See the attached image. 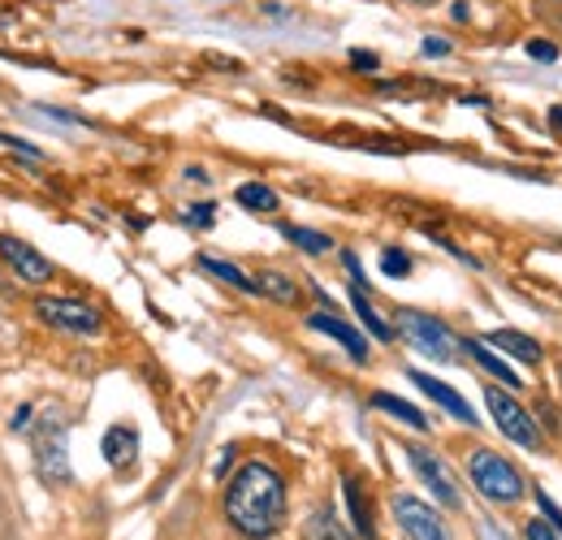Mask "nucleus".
<instances>
[{"label":"nucleus","mask_w":562,"mask_h":540,"mask_svg":"<svg viewBox=\"0 0 562 540\" xmlns=\"http://www.w3.org/2000/svg\"><path fill=\"white\" fill-rule=\"evenodd\" d=\"M225 519L251 540L273 537L285 524V480L273 463H243L225 488Z\"/></svg>","instance_id":"obj_1"},{"label":"nucleus","mask_w":562,"mask_h":540,"mask_svg":"<svg viewBox=\"0 0 562 540\" xmlns=\"http://www.w3.org/2000/svg\"><path fill=\"white\" fill-rule=\"evenodd\" d=\"M468 475H472L476 493L490 497V502H497V506H515V502L528 493L524 475L515 472L497 450H476V454L468 459Z\"/></svg>","instance_id":"obj_2"},{"label":"nucleus","mask_w":562,"mask_h":540,"mask_svg":"<svg viewBox=\"0 0 562 540\" xmlns=\"http://www.w3.org/2000/svg\"><path fill=\"white\" fill-rule=\"evenodd\" d=\"M398 334L407 338V346H416L420 355L437 359V363H450L454 359V346H463V341L450 334L446 320H437L428 312H416V307H403L398 312Z\"/></svg>","instance_id":"obj_3"},{"label":"nucleus","mask_w":562,"mask_h":540,"mask_svg":"<svg viewBox=\"0 0 562 540\" xmlns=\"http://www.w3.org/2000/svg\"><path fill=\"white\" fill-rule=\"evenodd\" d=\"M35 312H40L44 325L78 334V338H95L104 329L100 312L91 303H82V299H70V294H44V299H35Z\"/></svg>","instance_id":"obj_4"},{"label":"nucleus","mask_w":562,"mask_h":540,"mask_svg":"<svg viewBox=\"0 0 562 540\" xmlns=\"http://www.w3.org/2000/svg\"><path fill=\"white\" fill-rule=\"evenodd\" d=\"M485 406H490L493 424H497V432L506 437V441H515V446H524V450H537L541 446V432H537V419L524 410V406L515 403L506 390H497L490 385L485 390Z\"/></svg>","instance_id":"obj_5"},{"label":"nucleus","mask_w":562,"mask_h":540,"mask_svg":"<svg viewBox=\"0 0 562 540\" xmlns=\"http://www.w3.org/2000/svg\"><path fill=\"white\" fill-rule=\"evenodd\" d=\"M35 468L48 484H66L70 480V459H66V419L61 415H44L40 432H35Z\"/></svg>","instance_id":"obj_6"},{"label":"nucleus","mask_w":562,"mask_h":540,"mask_svg":"<svg viewBox=\"0 0 562 540\" xmlns=\"http://www.w3.org/2000/svg\"><path fill=\"white\" fill-rule=\"evenodd\" d=\"M390 510H394V524L403 528L407 540H450L446 524L437 519V510L428 502H420V497H412V493H394Z\"/></svg>","instance_id":"obj_7"},{"label":"nucleus","mask_w":562,"mask_h":540,"mask_svg":"<svg viewBox=\"0 0 562 540\" xmlns=\"http://www.w3.org/2000/svg\"><path fill=\"white\" fill-rule=\"evenodd\" d=\"M407 459H412V468L420 475L424 484H428V493L446 506V510H459L463 506V493H459V484H454V475L450 468L428 450V446H407Z\"/></svg>","instance_id":"obj_8"},{"label":"nucleus","mask_w":562,"mask_h":540,"mask_svg":"<svg viewBox=\"0 0 562 540\" xmlns=\"http://www.w3.org/2000/svg\"><path fill=\"white\" fill-rule=\"evenodd\" d=\"M0 260L13 269V277H22L26 285H44V281H53L48 256H40L31 243H22V238H13V234L0 238Z\"/></svg>","instance_id":"obj_9"},{"label":"nucleus","mask_w":562,"mask_h":540,"mask_svg":"<svg viewBox=\"0 0 562 540\" xmlns=\"http://www.w3.org/2000/svg\"><path fill=\"white\" fill-rule=\"evenodd\" d=\"M407 381H416V390H424V394H428L432 403L441 406L446 415H454L459 424H472V428L481 424V415H476V410L468 406V398H463V394H454L450 385H441L437 376H428V372H407Z\"/></svg>","instance_id":"obj_10"},{"label":"nucleus","mask_w":562,"mask_h":540,"mask_svg":"<svg viewBox=\"0 0 562 540\" xmlns=\"http://www.w3.org/2000/svg\"><path fill=\"white\" fill-rule=\"evenodd\" d=\"M307 329H316V334H329V338L338 341L347 355H351L355 363H368V338L351 329L347 320H338V316H329V312H312L307 316Z\"/></svg>","instance_id":"obj_11"},{"label":"nucleus","mask_w":562,"mask_h":540,"mask_svg":"<svg viewBox=\"0 0 562 540\" xmlns=\"http://www.w3.org/2000/svg\"><path fill=\"white\" fill-rule=\"evenodd\" d=\"M100 450H104V463H109V468L126 472V468H135V459H139V432H135L131 424H113V428L104 432Z\"/></svg>","instance_id":"obj_12"},{"label":"nucleus","mask_w":562,"mask_h":540,"mask_svg":"<svg viewBox=\"0 0 562 540\" xmlns=\"http://www.w3.org/2000/svg\"><path fill=\"white\" fill-rule=\"evenodd\" d=\"M463 350H468V355H472V359H476V363H481L490 376L506 381V390H519V385H524V381H519V372H515V368H510V363H506V359H502V355H497L485 338H468V341H463Z\"/></svg>","instance_id":"obj_13"},{"label":"nucleus","mask_w":562,"mask_h":540,"mask_svg":"<svg viewBox=\"0 0 562 540\" xmlns=\"http://www.w3.org/2000/svg\"><path fill=\"white\" fill-rule=\"evenodd\" d=\"M490 346H502L510 359H519V363H528V368H537L541 363V346H537V338H528V334H519V329H493Z\"/></svg>","instance_id":"obj_14"},{"label":"nucleus","mask_w":562,"mask_h":540,"mask_svg":"<svg viewBox=\"0 0 562 540\" xmlns=\"http://www.w3.org/2000/svg\"><path fill=\"white\" fill-rule=\"evenodd\" d=\"M342 497H347V510H351L355 532H359L363 540L376 537V528H372V506H368V497H363V484H359L355 475H347V480H342Z\"/></svg>","instance_id":"obj_15"},{"label":"nucleus","mask_w":562,"mask_h":540,"mask_svg":"<svg viewBox=\"0 0 562 540\" xmlns=\"http://www.w3.org/2000/svg\"><path fill=\"white\" fill-rule=\"evenodd\" d=\"M256 294H265V299L290 307V303H299V281H294L290 272L265 269V272H256Z\"/></svg>","instance_id":"obj_16"},{"label":"nucleus","mask_w":562,"mask_h":540,"mask_svg":"<svg viewBox=\"0 0 562 540\" xmlns=\"http://www.w3.org/2000/svg\"><path fill=\"white\" fill-rule=\"evenodd\" d=\"M372 406L376 410H385V415H394L398 424H407V428H416V432H428V415H424L420 406H412V403H403V398H394V394H372Z\"/></svg>","instance_id":"obj_17"},{"label":"nucleus","mask_w":562,"mask_h":540,"mask_svg":"<svg viewBox=\"0 0 562 540\" xmlns=\"http://www.w3.org/2000/svg\"><path fill=\"white\" fill-rule=\"evenodd\" d=\"M303 540H351V532L338 524V515H334L329 506H321V510H312V515H307V524H303Z\"/></svg>","instance_id":"obj_18"},{"label":"nucleus","mask_w":562,"mask_h":540,"mask_svg":"<svg viewBox=\"0 0 562 540\" xmlns=\"http://www.w3.org/2000/svg\"><path fill=\"white\" fill-rule=\"evenodd\" d=\"M200 269L212 272L216 281H225V285H234V290H243V294H256V277H247L243 269H234L229 260H216V256H200Z\"/></svg>","instance_id":"obj_19"},{"label":"nucleus","mask_w":562,"mask_h":540,"mask_svg":"<svg viewBox=\"0 0 562 540\" xmlns=\"http://www.w3.org/2000/svg\"><path fill=\"white\" fill-rule=\"evenodd\" d=\"M234 200L238 207H247V212H278V191L273 187H265V182H243L238 191H234Z\"/></svg>","instance_id":"obj_20"},{"label":"nucleus","mask_w":562,"mask_h":540,"mask_svg":"<svg viewBox=\"0 0 562 540\" xmlns=\"http://www.w3.org/2000/svg\"><path fill=\"white\" fill-rule=\"evenodd\" d=\"M281 234L299 247V251H307V256H325V251H334V238L329 234H321V229H303V225H281Z\"/></svg>","instance_id":"obj_21"},{"label":"nucleus","mask_w":562,"mask_h":540,"mask_svg":"<svg viewBox=\"0 0 562 540\" xmlns=\"http://www.w3.org/2000/svg\"><path fill=\"white\" fill-rule=\"evenodd\" d=\"M351 303H355V312H359V320L368 325V334H372V338H376V341H390V338H394V325H385V320L376 316V307L368 303V294H363L359 285L351 290Z\"/></svg>","instance_id":"obj_22"},{"label":"nucleus","mask_w":562,"mask_h":540,"mask_svg":"<svg viewBox=\"0 0 562 540\" xmlns=\"http://www.w3.org/2000/svg\"><path fill=\"white\" fill-rule=\"evenodd\" d=\"M381 272H385V277H407V272H412V256L398 251V247H385V251H381Z\"/></svg>","instance_id":"obj_23"},{"label":"nucleus","mask_w":562,"mask_h":540,"mask_svg":"<svg viewBox=\"0 0 562 540\" xmlns=\"http://www.w3.org/2000/svg\"><path fill=\"white\" fill-rule=\"evenodd\" d=\"M528 540H562V532L550 524V519H528V532H524Z\"/></svg>","instance_id":"obj_24"},{"label":"nucleus","mask_w":562,"mask_h":540,"mask_svg":"<svg viewBox=\"0 0 562 540\" xmlns=\"http://www.w3.org/2000/svg\"><path fill=\"white\" fill-rule=\"evenodd\" d=\"M528 57H532V61H559V44H550V40H528Z\"/></svg>","instance_id":"obj_25"},{"label":"nucleus","mask_w":562,"mask_h":540,"mask_svg":"<svg viewBox=\"0 0 562 540\" xmlns=\"http://www.w3.org/2000/svg\"><path fill=\"white\" fill-rule=\"evenodd\" d=\"M187 225H195V229H209V225H212V203H191V212H187Z\"/></svg>","instance_id":"obj_26"},{"label":"nucleus","mask_w":562,"mask_h":540,"mask_svg":"<svg viewBox=\"0 0 562 540\" xmlns=\"http://www.w3.org/2000/svg\"><path fill=\"white\" fill-rule=\"evenodd\" d=\"M537 506H541V515H546V519H550V524H554V528H559V532H562V510H559V506H554V497L537 488Z\"/></svg>","instance_id":"obj_27"},{"label":"nucleus","mask_w":562,"mask_h":540,"mask_svg":"<svg viewBox=\"0 0 562 540\" xmlns=\"http://www.w3.org/2000/svg\"><path fill=\"white\" fill-rule=\"evenodd\" d=\"M0 147H13L18 156H26V160H40V147H31V143H22V138H13V135H0Z\"/></svg>","instance_id":"obj_28"},{"label":"nucleus","mask_w":562,"mask_h":540,"mask_svg":"<svg viewBox=\"0 0 562 540\" xmlns=\"http://www.w3.org/2000/svg\"><path fill=\"white\" fill-rule=\"evenodd\" d=\"M420 53L424 57H450V40H432V35H428L420 44Z\"/></svg>","instance_id":"obj_29"},{"label":"nucleus","mask_w":562,"mask_h":540,"mask_svg":"<svg viewBox=\"0 0 562 540\" xmlns=\"http://www.w3.org/2000/svg\"><path fill=\"white\" fill-rule=\"evenodd\" d=\"M351 66L363 69V74H372V69L381 66V57H376V53H359V48H355V53H351Z\"/></svg>","instance_id":"obj_30"},{"label":"nucleus","mask_w":562,"mask_h":540,"mask_svg":"<svg viewBox=\"0 0 562 540\" xmlns=\"http://www.w3.org/2000/svg\"><path fill=\"white\" fill-rule=\"evenodd\" d=\"M481 540H510V537H506V532L493 524L490 515H481Z\"/></svg>","instance_id":"obj_31"},{"label":"nucleus","mask_w":562,"mask_h":540,"mask_svg":"<svg viewBox=\"0 0 562 540\" xmlns=\"http://www.w3.org/2000/svg\"><path fill=\"white\" fill-rule=\"evenodd\" d=\"M450 18H454V22H468V18H472V9L459 0V4H450Z\"/></svg>","instance_id":"obj_32"},{"label":"nucleus","mask_w":562,"mask_h":540,"mask_svg":"<svg viewBox=\"0 0 562 540\" xmlns=\"http://www.w3.org/2000/svg\"><path fill=\"white\" fill-rule=\"evenodd\" d=\"M550 126L562 135V104H554V109H550Z\"/></svg>","instance_id":"obj_33"},{"label":"nucleus","mask_w":562,"mask_h":540,"mask_svg":"<svg viewBox=\"0 0 562 540\" xmlns=\"http://www.w3.org/2000/svg\"><path fill=\"white\" fill-rule=\"evenodd\" d=\"M407 4H437V0H407Z\"/></svg>","instance_id":"obj_34"}]
</instances>
